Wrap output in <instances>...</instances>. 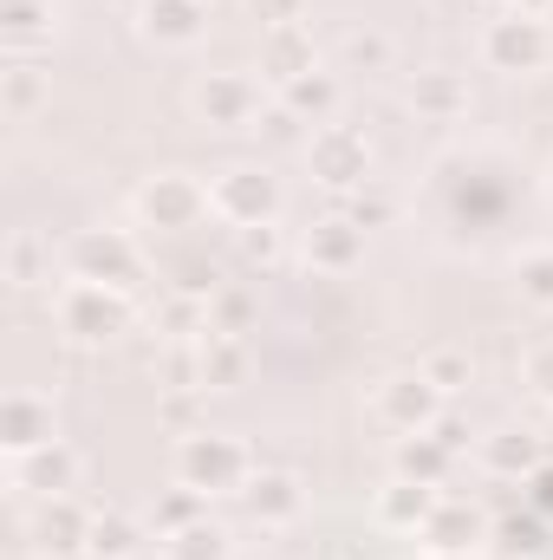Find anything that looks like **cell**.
Returning <instances> with one entry per match:
<instances>
[{"mask_svg":"<svg viewBox=\"0 0 553 560\" xmlns=\"http://www.w3.org/2000/svg\"><path fill=\"white\" fill-rule=\"evenodd\" d=\"M59 332H72V339H85V346H98V339H118L125 326H131V300L118 293V287H105V280H72L66 293H59Z\"/></svg>","mask_w":553,"mask_h":560,"instance_id":"6da1fadb","label":"cell"},{"mask_svg":"<svg viewBox=\"0 0 553 560\" xmlns=\"http://www.w3.org/2000/svg\"><path fill=\"white\" fill-rule=\"evenodd\" d=\"M209 209H215L222 222H235V229H261V222H274V209H280V183L261 163H235V170L215 176Z\"/></svg>","mask_w":553,"mask_h":560,"instance_id":"7a4b0ae2","label":"cell"},{"mask_svg":"<svg viewBox=\"0 0 553 560\" xmlns=\"http://www.w3.org/2000/svg\"><path fill=\"white\" fill-rule=\"evenodd\" d=\"M176 476L189 482V489H235V482H248V450L235 443V436H209V430H189L183 443H176Z\"/></svg>","mask_w":553,"mask_h":560,"instance_id":"3957f363","label":"cell"},{"mask_svg":"<svg viewBox=\"0 0 553 560\" xmlns=\"http://www.w3.org/2000/svg\"><path fill=\"white\" fill-rule=\"evenodd\" d=\"M553 52L548 26L534 20V13H508V20H489V33H482V59L495 66V72H541Z\"/></svg>","mask_w":553,"mask_h":560,"instance_id":"277c9868","label":"cell"},{"mask_svg":"<svg viewBox=\"0 0 553 560\" xmlns=\"http://www.w3.org/2000/svg\"><path fill=\"white\" fill-rule=\"evenodd\" d=\"M66 261H72V280H105V287H125V280H138V248H131V235H118V229H85V235H72V248H66Z\"/></svg>","mask_w":553,"mask_h":560,"instance_id":"5b68a950","label":"cell"},{"mask_svg":"<svg viewBox=\"0 0 553 560\" xmlns=\"http://www.w3.org/2000/svg\"><path fill=\"white\" fill-rule=\"evenodd\" d=\"M306 163H313V176L326 189H358L365 170H372V143H365V131H352V125H326L319 138L306 143Z\"/></svg>","mask_w":553,"mask_h":560,"instance_id":"8992f818","label":"cell"},{"mask_svg":"<svg viewBox=\"0 0 553 560\" xmlns=\"http://www.w3.org/2000/svg\"><path fill=\"white\" fill-rule=\"evenodd\" d=\"M202 209H209V189L196 176H183V170H163L138 189V215L156 222V229H189Z\"/></svg>","mask_w":553,"mask_h":560,"instance_id":"52a82bcc","label":"cell"},{"mask_svg":"<svg viewBox=\"0 0 553 560\" xmlns=\"http://www.w3.org/2000/svg\"><path fill=\"white\" fill-rule=\"evenodd\" d=\"M196 112H202L209 125H222V131H248V125L261 118V85H255L248 72H209V79L196 85Z\"/></svg>","mask_w":553,"mask_h":560,"instance_id":"ba28073f","label":"cell"},{"mask_svg":"<svg viewBox=\"0 0 553 560\" xmlns=\"http://www.w3.org/2000/svg\"><path fill=\"white\" fill-rule=\"evenodd\" d=\"M378 418L391 423V430H404V436H416V430H430V423L443 418V392H436L423 372L385 378V385H378Z\"/></svg>","mask_w":553,"mask_h":560,"instance_id":"9c48e42d","label":"cell"},{"mask_svg":"<svg viewBox=\"0 0 553 560\" xmlns=\"http://www.w3.org/2000/svg\"><path fill=\"white\" fill-rule=\"evenodd\" d=\"M0 443H7L13 456H26V450H46V443H59V423H52V398H39V392H7V398H0Z\"/></svg>","mask_w":553,"mask_h":560,"instance_id":"30bf717a","label":"cell"},{"mask_svg":"<svg viewBox=\"0 0 553 560\" xmlns=\"http://www.w3.org/2000/svg\"><path fill=\"white\" fill-rule=\"evenodd\" d=\"M92 541V515L72 495H46V509L33 515V555H79Z\"/></svg>","mask_w":553,"mask_h":560,"instance_id":"8fae6325","label":"cell"},{"mask_svg":"<svg viewBox=\"0 0 553 560\" xmlns=\"http://www.w3.org/2000/svg\"><path fill=\"white\" fill-rule=\"evenodd\" d=\"M358 255H365V229H358L352 215H326V222L306 229V261H313V268L345 275V268H358Z\"/></svg>","mask_w":553,"mask_h":560,"instance_id":"7c38bea8","label":"cell"},{"mask_svg":"<svg viewBox=\"0 0 553 560\" xmlns=\"http://www.w3.org/2000/svg\"><path fill=\"white\" fill-rule=\"evenodd\" d=\"M13 463H20V489H39V495H66V489L79 482V450H66V443L26 450V456H13Z\"/></svg>","mask_w":553,"mask_h":560,"instance_id":"4fadbf2b","label":"cell"},{"mask_svg":"<svg viewBox=\"0 0 553 560\" xmlns=\"http://www.w3.org/2000/svg\"><path fill=\"white\" fill-rule=\"evenodd\" d=\"M143 39L196 46L202 39V0H143Z\"/></svg>","mask_w":553,"mask_h":560,"instance_id":"5bb4252c","label":"cell"},{"mask_svg":"<svg viewBox=\"0 0 553 560\" xmlns=\"http://www.w3.org/2000/svg\"><path fill=\"white\" fill-rule=\"evenodd\" d=\"M436 515V495H430V482H411V476H398V482H385L378 489V522L385 528H423Z\"/></svg>","mask_w":553,"mask_h":560,"instance_id":"9a60e30c","label":"cell"},{"mask_svg":"<svg viewBox=\"0 0 553 560\" xmlns=\"http://www.w3.org/2000/svg\"><path fill=\"white\" fill-rule=\"evenodd\" d=\"M261 66H268V79H280V85H293L299 72H319V66H313V39H306V26H299V20L268 33V46H261Z\"/></svg>","mask_w":553,"mask_h":560,"instance_id":"2e32d148","label":"cell"},{"mask_svg":"<svg viewBox=\"0 0 553 560\" xmlns=\"http://www.w3.org/2000/svg\"><path fill=\"white\" fill-rule=\"evenodd\" d=\"M475 535H482V515H475L469 502H436V515L423 522V541H430L436 555H469Z\"/></svg>","mask_w":553,"mask_h":560,"instance_id":"e0dca14e","label":"cell"},{"mask_svg":"<svg viewBox=\"0 0 553 560\" xmlns=\"http://www.w3.org/2000/svg\"><path fill=\"white\" fill-rule=\"evenodd\" d=\"M248 515H255V522H293V515H299V482H293L286 469L248 476Z\"/></svg>","mask_w":553,"mask_h":560,"instance_id":"ac0fdd59","label":"cell"},{"mask_svg":"<svg viewBox=\"0 0 553 560\" xmlns=\"http://www.w3.org/2000/svg\"><path fill=\"white\" fill-rule=\"evenodd\" d=\"M411 105L423 118H462L469 112V85H462V72H416Z\"/></svg>","mask_w":553,"mask_h":560,"instance_id":"d6986e66","label":"cell"},{"mask_svg":"<svg viewBox=\"0 0 553 560\" xmlns=\"http://www.w3.org/2000/svg\"><path fill=\"white\" fill-rule=\"evenodd\" d=\"M449 463H456V450H443L430 430H416V436L398 443V476H411V482H430V489H436V482L449 476Z\"/></svg>","mask_w":553,"mask_h":560,"instance_id":"ffe728a7","label":"cell"},{"mask_svg":"<svg viewBox=\"0 0 553 560\" xmlns=\"http://www.w3.org/2000/svg\"><path fill=\"white\" fill-rule=\"evenodd\" d=\"M143 548V528L131 515H118V509H105V515H92V541H85V555L98 560H138Z\"/></svg>","mask_w":553,"mask_h":560,"instance_id":"44dd1931","label":"cell"},{"mask_svg":"<svg viewBox=\"0 0 553 560\" xmlns=\"http://www.w3.org/2000/svg\"><path fill=\"white\" fill-rule=\"evenodd\" d=\"M156 326L169 332V339H209V293H169L163 306H156Z\"/></svg>","mask_w":553,"mask_h":560,"instance_id":"7402d4cb","label":"cell"},{"mask_svg":"<svg viewBox=\"0 0 553 560\" xmlns=\"http://www.w3.org/2000/svg\"><path fill=\"white\" fill-rule=\"evenodd\" d=\"M242 372H248V352H242V339H228V332H209V339H202V392H228Z\"/></svg>","mask_w":553,"mask_h":560,"instance_id":"603a6c76","label":"cell"},{"mask_svg":"<svg viewBox=\"0 0 553 560\" xmlns=\"http://www.w3.org/2000/svg\"><path fill=\"white\" fill-rule=\"evenodd\" d=\"M286 98H280V112H293V118H326L332 105H339V85L326 79V72H299L293 85H280Z\"/></svg>","mask_w":553,"mask_h":560,"instance_id":"cb8c5ba5","label":"cell"},{"mask_svg":"<svg viewBox=\"0 0 553 560\" xmlns=\"http://www.w3.org/2000/svg\"><path fill=\"white\" fill-rule=\"evenodd\" d=\"M482 463H489L495 476H528V469L541 463V450H534V436H528V430H502V436H489V443H482Z\"/></svg>","mask_w":553,"mask_h":560,"instance_id":"d4e9b609","label":"cell"},{"mask_svg":"<svg viewBox=\"0 0 553 560\" xmlns=\"http://www.w3.org/2000/svg\"><path fill=\"white\" fill-rule=\"evenodd\" d=\"M7 280L13 287H39L46 280V242L33 229H13L7 235Z\"/></svg>","mask_w":553,"mask_h":560,"instance_id":"484cf974","label":"cell"},{"mask_svg":"<svg viewBox=\"0 0 553 560\" xmlns=\"http://www.w3.org/2000/svg\"><path fill=\"white\" fill-rule=\"evenodd\" d=\"M248 319H255V300H248L242 287H215V293H209V332L242 339V332H248Z\"/></svg>","mask_w":553,"mask_h":560,"instance_id":"4316f807","label":"cell"},{"mask_svg":"<svg viewBox=\"0 0 553 560\" xmlns=\"http://www.w3.org/2000/svg\"><path fill=\"white\" fill-rule=\"evenodd\" d=\"M169 560H228V535L215 522H196V528L169 535Z\"/></svg>","mask_w":553,"mask_h":560,"instance_id":"83f0119b","label":"cell"},{"mask_svg":"<svg viewBox=\"0 0 553 560\" xmlns=\"http://www.w3.org/2000/svg\"><path fill=\"white\" fill-rule=\"evenodd\" d=\"M515 287H521V300H528V306H553V248H534V255H521V268H515Z\"/></svg>","mask_w":553,"mask_h":560,"instance_id":"f1b7e54d","label":"cell"},{"mask_svg":"<svg viewBox=\"0 0 553 560\" xmlns=\"http://www.w3.org/2000/svg\"><path fill=\"white\" fill-rule=\"evenodd\" d=\"M196 522H202V489H189V482H183L176 495H163V502H156V528H163V535H183V528H196Z\"/></svg>","mask_w":553,"mask_h":560,"instance_id":"f546056e","label":"cell"},{"mask_svg":"<svg viewBox=\"0 0 553 560\" xmlns=\"http://www.w3.org/2000/svg\"><path fill=\"white\" fill-rule=\"evenodd\" d=\"M345 66L352 72H385L391 66V39L385 33H352L345 39Z\"/></svg>","mask_w":553,"mask_h":560,"instance_id":"4dcf8cb0","label":"cell"},{"mask_svg":"<svg viewBox=\"0 0 553 560\" xmlns=\"http://www.w3.org/2000/svg\"><path fill=\"white\" fill-rule=\"evenodd\" d=\"M416 372H423V378H430V385H436V392H443V398H449V392H462V385H469V359H462V352H430V359H423V365H416Z\"/></svg>","mask_w":553,"mask_h":560,"instance_id":"1f68e13d","label":"cell"},{"mask_svg":"<svg viewBox=\"0 0 553 560\" xmlns=\"http://www.w3.org/2000/svg\"><path fill=\"white\" fill-rule=\"evenodd\" d=\"M0 98H7V112H13V118H20V112H33V105H39V72H33V66H7Z\"/></svg>","mask_w":553,"mask_h":560,"instance_id":"d6a6232c","label":"cell"},{"mask_svg":"<svg viewBox=\"0 0 553 560\" xmlns=\"http://www.w3.org/2000/svg\"><path fill=\"white\" fill-rule=\"evenodd\" d=\"M345 215H352V222H358V229H385V222H391V215H398V202H391V196H385V189H358V196H352V209H345Z\"/></svg>","mask_w":553,"mask_h":560,"instance_id":"836d02e7","label":"cell"},{"mask_svg":"<svg viewBox=\"0 0 553 560\" xmlns=\"http://www.w3.org/2000/svg\"><path fill=\"white\" fill-rule=\"evenodd\" d=\"M52 20V0H7V33L13 39H26L33 26H46Z\"/></svg>","mask_w":553,"mask_h":560,"instance_id":"e575fe53","label":"cell"},{"mask_svg":"<svg viewBox=\"0 0 553 560\" xmlns=\"http://www.w3.org/2000/svg\"><path fill=\"white\" fill-rule=\"evenodd\" d=\"M528 385H534L541 398H553V339H541V346L528 352Z\"/></svg>","mask_w":553,"mask_h":560,"instance_id":"d590c367","label":"cell"},{"mask_svg":"<svg viewBox=\"0 0 553 560\" xmlns=\"http://www.w3.org/2000/svg\"><path fill=\"white\" fill-rule=\"evenodd\" d=\"M242 248H248V261H274V222H261V229H242Z\"/></svg>","mask_w":553,"mask_h":560,"instance_id":"8d00e7d4","label":"cell"},{"mask_svg":"<svg viewBox=\"0 0 553 560\" xmlns=\"http://www.w3.org/2000/svg\"><path fill=\"white\" fill-rule=\"evenodd\" d=\"M248 7H255L268 26H293V20H299V0H248Z\"/></svg>","mask_w":553,"mask_h":560,"instance_id":"74e56055","label":"cell"},{"mask_svg":"<svg viewBox=\"0 0 553 560\" xmlns=\"http://www.w3.org/2000/svg\"><path fill=\"white\" fill-rule=\"evenodd\" d=\"M430 436H436L443 450H462V443H469V423H456V418H436V423H430Z\"/></svg>","mask_w":553,"mask_h":560,"instance_id":"f35d334b","label":"cell"},{"mask_svg":"<svg viewBox=\"0 0 553 560\" xmlns=\"http://www.w3.org/2000/svg\"><path fill=\"white\" fill-rule=\"evenodd\" d=\"M534 7H548V0H521V13H534Z\"/></svg>","mask_w":553,"mask_h":560,"instance_id":"ab89813d","label":"cell"},{"mask_svg":"<svg viewBox=\"0 0 553 560\" xmlns=\"http://www.w3.org/2000/svg\"><path fill=\"white\" fill-rule=\"evenodd\" d=\"M436 560H469V555H436Z\"/></svg>","mask_w":553,"mask_h":560,"instance_id":"60d3db41","label":"cell"},{"mask_svg":"<svg viewBox=\"0 0 553 560\" xmlns=\"http://www.w3.org/2000/svg\"><path fill=\"white\" fill-rule=\"evenodd\" d=\"M13 560H26V555H13Z\"/></svg>","mask_w":553,"mask_h":560,"instance_id":"b9f144b4","label":"cell"},{"mask_svg":"<svg viewBox=\"0 0 553 560\" xmlns=\"http://www.w3.org/2000/svg\"><path fill=\"white\" fill-rule=\"evenodd\" d=\"M138 560H143V555H138Z\"/></svg>","mask_w":553,"mask_h":560,"instance_id":"7bdbcfd3","label":"cell"}]
</instances>
